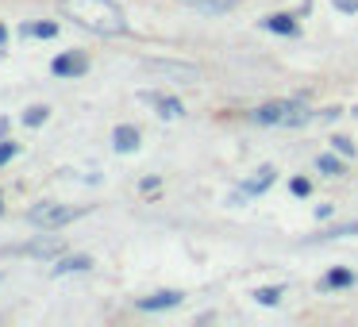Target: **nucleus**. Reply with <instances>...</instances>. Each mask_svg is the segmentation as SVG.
Masks as SVG:
<instances>
[{"label": "nucleus", "mask_w": 358, "mask_h": 327, "mask_svg": "<svg viewBox=\"0 0 358 327\" xmlns=\"http://www.w3.org/2000/svg\"><path fill=\"white\" fill-rule=\"evenodd\" d=\"M62 12L73 16V24L89 27L96 35H124L127 20L112 0H62Z\"/></svg>", "instance_id": "f257e3e1"}, {"label": "nucleus", "mask_w": 358, "mask_h": 327, "mask_svg": "<svg viewBox=\"0 0 358 327\" xmlns=\"http://www.w3.org/2000/svg\"><path fill=\"white\" fill-rule=\"evenodd\" d=\"M250 119H255V124H266V127H301L312 119V112L296 101H270V104L250 112Z\"/></svg>", "instance_id": "f03ea898"}, {"label": "nucleus", "mask_w": 358, "mask_h": 327, "mask_svg": "<svg viewBox=\"0 0 358 327\" xmlns=\"http://www.w3.org/2000/svg\"><path fill=\"white\" fill-rule=\"evenodd\" d=\"M85 208H73V204H39V208L27 212V219H31L35 227H62L70 224V219H78Z\"/></svg>", "instance_id": "7ed1b4c3"}, {"label": "nucleus", "mask_w": 358, "mask_h": 327, "mask_svg": "<svg viewBox=\"0 0 358 327\" xmlns=\"http://www.w3.org/2000/svg\"><path fill=\"white\" fill-rule=\"evenodd\" d=\"M147 70L162 73V78H178V81H196L201 78V73H196L193 66H185V62H147Z\"/></svg>", "instance_id": "20e7f679"}, {"label": "nucleus", "mask_w": 358, "mask_h": 327, "mask_svg": "<svg viewBox=\"0 0 358 327\" xmlns=\"http://www.w3.org/2000/svg\"><path fill=\"white\" fill-rule=\"evenodd\" d=\"M85 70H89V62H85V58H78V54L55 58V73H58V78H78V73H85Z\"/></svg>", "instance_id": "39448f33"}, {"label": "nucleus", "mask_w": 358, "mask_h": 327, "mask_svg": "<svg viewBox=\"0 0 358 327\" xmlns=\"http://www.w3.org/2000/svg\"><path fill=\"white\" fill-rule=\"evenodd\" d=\"M147 101L158 108V116H162V119H181V116H185L178 96H155V93H147Z\"/></svg>", "instance_id": "423d86ee"}, {"label": "nucleus", "mask_w": 358, "mask_h": 327, "mask_svg": "<svg viewBox=\"0 0 358 327\" xmlns=\"http://www.w3.org/2000/svg\"><path fill=\"white\" fill-rule=\"evenodd\" d=\"M112 143H116V150H120V154L135 150V147H139V127H131V124L116 127V131H112Z\"/></svg>", "instance_id": "0eeeda50"}, {"label": "nucleus", "mask_w": 358, "mask_h": 327, "mask_svg": "<svg viewBox=\"0 0 358 327\" xmlns=\"http://www.w3.org/2000/svg\"><path fill=\"white\" fill-rule=\"evenodd\" d=\"M173 304H181V293H155V296H147V300H139V308L143 312H158V308H173Z\"/></svg>", "instance_id": "6e6552de"}, {"label": "nucleus", "mask_w": 358, "mask_h": 327, "mask_svg": "<svg viewBox=\"0 0 358 327\" xmlns=\"http://www.w3.org/2000/svg\"><path fill=\"white\" fill-rule=\"evenodd\" d=\"M185 4H193V8H201V12H227V8H235V0H185Z\"/></svg>", "instance_id": "1a4fd4ad"}, {"label": "nucleus", "mask_w": 358, "mask_h": 327, "mask_svg": "<svg viewBox=\"0 0 358 327\" xmlns=\"http://www.w3.org/2000/svg\"><path fill=\"white\" fill-rule=\"evenodd\" d=\"M270 181H273V170H270V166H262V170H258V177H250L243 189H247V193H262V189H270Z\"/></svg>", "instance_id": "9d476101"}, {"label": "nucleus", "mask_w": 358, "mask_h": 327, "mask_svg": "<svg viewBox=\"0 0 358 327\" xmlns=\"http://www.w3.org/2000/svg\"><path fill=\"white\" fill-rule=\"evenodd\" d=\"M343 285H355V273L350 270H331L324 277V289H343Z\"/></svg>", "instance_id": "9b49d317"}, {"label": "nucleus", "mask_w": 358, "mask_h": 327, "mask_svg": "<svg viewBox=\"0 0 358 327\" xmlns=\"http://www.w3.org/2000/svg\"><path fill=\"white\" fill-rule=\"evenodd\" d=\"M266 27H270V31H278V35H296L293 16H270V20H266Z\"/></svg>", "instance_id": "f8f14e48"}, {"label": "nucleus", "mask_w": 358, "mask_h": 327, "mask_svg": "<svg viewBox=\"0 0 358 327\" xmlns=\"http://www.w3.org/2000/svg\"><path fill=\"white\" fill-rule=\"evenodd\" d=\"M89 266H93V262H89L85 254H73V258H62V262L55 266V273H70V270H89Z\"/></svg>", "instance_id": "ddd939ff"}, {"label": "nucleus", "mask_w": 358, "mask_h": 327, "mask_svg": "<svg viewBox=\"0 0 358 327\" xmlns=\"http://www.w3.org/2000/svg\"><path fill=\"white\" fill-rule=\"evenodd\" d=\"M27 35H35V39H55L58 35V27L55 24H31V27H24Z\"/></svg>", "instance_id": "4468645a"}, {"label": "nucleus", "mask_w": 358, "mask_h": 327, "mask_svg": "<svg viewBox=\"0 0 358 327\" xmlns=\"http://www.w3.org/2000/svg\"><path fill=\"white\" fill-rule=\"evenodd\" d=\"M43 119H47V108H43V104H35V108L24 112V124H27V127H39Z\"/></svg>", "instance_id": "2eb2a0df"}, {"label": "nucleus", "mask_w": 358, "mask_h": 327, "mask_svg": "<svg viewBox=\"0 0 358 327\" xmlns=\"http://www.w3.org/2000/svg\"><path fill=\"white\" fill-rule=\"evenodd\" d=\"M24 254H58V242H35V247H27Z\"/></svg>", "instance_id": "dca6fc26"}, {"label": "nucleus", "mask_w": 358, "mask_h": 327, "mask_svg": "<svg viewBox=\"0 0 358 327\" xmlns=\"http://www.w3.org/2000/svg\"><path fill=\"white\" fill-rule=\"evenodd\" d=\"M258 304H278V296H281V289H258Z\"/></svg>", "instance_id": "f3484780"}, {"label": "nucleus", "mask_w": 358, "mask_h": 327, "mask_svg": "<svg viewBox=\"0 0 358 327\" xmlns=\"http://www.w3.org/2000/svg\"><path fill=\"white\" fill-rule=\"evenodd\" d=\"M16 158V143H0V166Z\"/></svg>", "instance_id": "a211bd4d"}, {"label": "nucleus", "mask_w": 358, "mask_h": 327, "mask_svg": "<svg viewBox=\"0 0 358 327\" xmlns=\"http://www.w3.org/2000/svg\"><path fill=\"white\" fill-rule=\"evenodd\" d=\"M316 166H320V170H324V173H339V162H335V158H327V154L320 158Z\"/></svg>", "instance_id": "6ab92c4d"}, {"label": "nucleus", "mask_w": 358, "mask_h": 327, "mask_svg": "<svg viewBox=\"0 0 358 327\" xmlns=\"http://www.w3.org/2000/svg\"><path fill=\"white\" fill-rule=\"evenodd\" d=\"M331 143H335L339 154H355V143H350V139H331Z\"/></svg>", "instance_id": "aec40b11"}, {"label": "nucleus", "mask_w": 358, "mask_h": 327, "mask_svg": "<svg viewBox=\"0 0 358 327\" xmlns=\"http://www.w3.org/2000/svg\"><path fill=\"white\" fill-rule=\"evenodd\" d=\"M339 12H358V0H331Z\"/></svg>", "instance_id": "412c9836"}, {"label": "nucleus", "mask_w": 358, "mask_h": 327, "mask_svg": "<svg viewBox=\"0 0 358 327\" xmlns=\"http://www.w3.org/2000/svg\"><path fill=\"white\" fill-rule=\"evenodd\" d=\"M293 193H296V196H308V181L296 177V181H293Z\"/></svg>", "instance_id": "4be33fe9"}, {"label": "nucleus", "mask_w": 358, "mask_h": 327, "mask_svg": "<svg viewBox=\"0 0 358 327\" xmlns=\"http://www.w3.org/2000/svg\"><path fill=\"white\" fill-rule=\"evenodd\" d=\"M4 43H8V31H4V27H0V47H4Z\"/></svg>", "instance_id": "5701e85b"}]
</instances>
